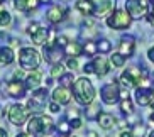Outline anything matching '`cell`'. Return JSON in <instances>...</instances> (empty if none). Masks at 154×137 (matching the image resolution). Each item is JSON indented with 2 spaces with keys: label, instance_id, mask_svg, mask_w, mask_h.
Listing matches in <instances>:
<instances>
[{
  "label": "cell",
  "instance_id": "obj_30",
  "mask_svg": "<svg viewBox=\"0 0 154 137\" xmlns=\"http://www.w3.org/2000/svg\"><path fill=\"white\" fill-rule=\"evenodd\" d=\"M64 75V68L61 66V63L53 64V69H51V78H59Z\"/></svg>",
  "mask_w": 154,
  "mask_h": 137
},
{
  "label": "cell",
  "instance_id": "obj_20",
  "mask_svg": "<svg viewBox=\"0 0 154 137\" xmlns=\"http://www.w3.org/2000/svg\"><path fill=\"white\" fill-rule=\"evenodd\" d=\"M83 53V46L80 42H73L69 41L68 44L64 46V54H68L69 58H78Z\"/></svg>",
  "mask_w": 154,
  "mask_h": 137
},
{
  "label": "cell",
  "instance_id": "obj_10",
  "mask_svg": "<svg viewBox=\"0 0 154 137\" xmlns=\"http://www.w3.org/2000/svg\"><path fill=\"white\" fill-rule=\"evenodd\" d=\"M125 12L132 19H142L147 15V4L144 0H125Z\"/></svg>",
  "mask_w": 154,
  "mask_h": 137
},
{
  "label": "cell",
  "instance_id": "obj_9",
  "mask_svg": "<svg viewBox=\"0 0 154 137\" xmlns=\"http://www.w3.org/2000/svg\"><path fill=\"white\" fill-rule=\"evenodd\" d=\"M42 53H44L46 61H48V63H51V64H58L59 61H61V58L64 56L63 46H59L56 41H49V42H48V44L44 46Z\"/></svg>",
  "mask_w": 154,
  "mask_h": 137
},
{
  "label": "cell",
  "instance_id": "obj_40",
  "mask_svg": "<svg viewBox=\"0 0 154 137\" xmlns=\"http://www.w3.org/2000/svg\"><path fill=\"white\" fill-rule=\"evenodd\" d=\"M22 76H24V69H22V68H20V69H17V71L14 73V78H15V80H20Z\"/></svg>",
  "mask_w": 154,
  "mask_h": 137
},
{
  "label": "cell",
  "instance_id": "obj_33",
  "mask_svg": "<svg viewBox=\"0 0 154 137\" xmlns=\"http://www.w3.org/2000/svg\"><path fill=\"white\" fill-rule=\"evenodd\" d=\"M58 130L63 134V135H68L69 130H71V125H69V122H59L58 123Z\"/></svg>",
  "mask_w": 154,
  "mask_h": 137
},
{
  "label": "cell",
  "instance_id": "obj_37",
  "mask_svg": "<svg viewBox=\"0 0 154 137\" xmlns=\"http://www.w3.org/2000/svg\"><path fill=\"white\" fill-rule=\"evenodd\" d=\"M49 112H51V114H58V112H59V103H56V102L49 103Z\"/></svg>",
  "mask_w": 154,
  "mask_h": 137
},
{
  "label": "cell",
  "instance_id": "obj_47",
  "mask_svg": "<svg viewBox=\"0 0 154 137\" xmlns=\"http://www.w3.org/2000/svg\"><path fill=\"white\" fill-rule=\"evenodd\" d=\"M149 120H151V122H154V114H151V117H149Z\"/></svg>",
  "mask_w": 154,
  "mask_h": 137
},
{
  "label": "cell",
  "instance_id": "obj_36",
  "mask_svg": "<svg viewBox=\"0 0 154 137\" xmlns=\"http://www.w3.org/2000/svg\"><path fill=\"white\" fill-rule=\"evenodd\" d=\"M69 125H71V129H80V127H82V120H80V117H78V119L69 120Z\"/></svg>",
  "mask_w": 154,
  "mask_h": 137
},
{
  "label": "cell",
  "instance_id": "obj_53",
  "mask_svg": "<svg viewBox=\"0 0 154 137\" xmlns=\"http://www.w3.org/2000/svg\"><path fill=\"white\" fill-rule=\"evenodd\" d=\"M2 2H5V0H2Z\"/></svg>",
  "mask_w": 154,
  "mask_h": 137
},
{
  "label": "cell",
  "instance_id": "obj_11",
  "mask_svg": "<svg viewBox=\"0 0 154 137\" xmlns=\"http://www.w3.org/2000/svg\"><path fill=\"white\" fill-rule=\"evenodd\" d=\"M48 88H37L32 93V98L27 102V108L34 110V112H41L44 108V105L48 103Z\"/></svg>",
  "mask_w": 154,
  "mask_h": 137
},
{
  "label": "cell",
  "instance_id": "obj_8",
  "mask_svg": "<svg viewBox=\"0 0 154 137\" xmlns=\"http://www.w3.org/2000/svg\"><path fill=\"white\" fill-rule=\"evenodd\" d=\"M93 9V17L102 19L110 15L115 10V0H88Z\"/></svg>",
  "mask_w": 154,
  "mask_h": 137
},
{
  "label": "cell",
  "instance_id": "obj_17",
  "mask_svg": "<svg viewBox=\"0 0 154 137\" xmlns=\"http://www.w3.org/2000/svg\"><path fill=\"white\" fill-rule=\"evenodd\" d=\"M91 64H93V73H95L97 76H105V75L110 71L107 59H105V58H102V56H97L95 59L91 61Z\"/></svg>",
  "mask_w": 154,
  "mask_h": 137
},
{
  "label": "cell",
  "instance_id": "obj_1",
  "mask_svg": "<svg viewBox=\"0 0 154 137\" xmlns=\"http://www.w3.org/2000/svg\"><path fill=\"white\" fill-rule=\"evenodd\" d=\"M73 96L80 105H90L95 100V88L90 80L86 78H78L73 83Z\"/></svg>",
  "mask_w": 154,
  "mask_h": 137
},
{
  "label": "cell",
  "instance_id": "obj_46",
  "mask_svg": "<svg viewBox=\"0 0 154 137\" xmlns=\"http://www.w3.org/2000/svg\"><path fill=\"white\" fill-rule=\"evenodd\" d=\"M88 137H98V135H97V132H93V130H91V132H88Z\"/></svg>",
  "mask_w": 154,
  "mask_h": 137
},
{
  "label": "cell",
  "instance_id": "obj_39",
  "mask_svg": "<svg viewBox=\"0 0 154 137\" xmlns=\"http://www.w3.org/2000/svg\"><path fill=\"white\" fill-rule=\"evenodd\" d=\"M68 119H69V120L78 119V110H69V112H68Z\"/></svg>",
  "mask_w": 154,
  "mask_h": 137
},
{
  "label": "cell",
  "instance_id": "obj_49",
  "mask_svg": "<svg viewBox=\"0 0 154 137\" xmlns=\"http://www.w3.org/2000/svg\"><path fill=\"white\" fill-rule=\"evenodd\" d=\"M149 2H151V5H152V7H154V0H149Z\"/></svg>",
  "mask_w": 154,
  "mask_h": 137
},
{
  "label": "cell",
  "instance_id": "obj_41",
  "mask_svg": "<svg viewBox=\"0 0 154 137\" xmlns=\"http://www.w3.org/2000/svg\"><path fill=\"white\" fill-rule=\"evenodd\" d=\"M120 137H134V134H132V130H122Z\"/></svg>",
  "mask_w": 154,
  "mask_h": 137
},
{
  "label": "cell",
  "instance_id": "obj_22",
  "mask_svg": "<svg viewBox=\"0 0 154 137\" xmlns=\"http://www.w3.org/2000/svg\"><path fill=\"white\" fill-rule=\"evenodd\" d=\"M41 78H42V75L39 73V71L29 73L27 78H26V87L31 88V90H37V87L41 85Z\"/></svg>",
  "mask_w": 154,
  "mask_h": 137
},
{
  "label": "cell",
  "instance_id": "obj_31",
  "mask_svg": "<svg viewBox=\"0 0 154 137\" xmlns=\"http://www.w3.org/2000/svg\"><path fill=\"white\" fill-rule=\"evenodd\" d=\"M100 114H102V112H100V107L98 105H97V103H93V105H91L90 107V110H88V114H86V119H95V117H97V119H98V115Z\"/></svg>",
  "mask_w": 154,
  "mask_h": 137
},
{
  "label": "cell",
  "instance_id": "obj_23",
  "mask_svg": "<svg viewBox=\"0 0 154 137\" xmlns=\"http://www.w3.org/2000/svg\"><path fill=\"white\" fill-rule=\"evenodd\" d=\"M15 56L10 47H0V64H10L14 63Z\"/></svg>",
  "mask_w": 154,
  "mask_h": 137
},
{
  "label": "cell",
  "instance_id": "obj_5",
  "mask_svg": "<svg viewBox=\"0 0 154 137\" xmlns=\"http://www.w3.org/2000/svg\"><path fill=\"white\" fill-rule=\"evenodd\" d=\"M120 81H122L124 88H127V90H131V88H137L139 85L146 87L144 75H142V71H139V69H136V68L125 69V71L122 73V76H120Z\"/></svg>",
  "mask_w": 154,
  "mask_h": 137
},
{
  "label": "cell",
  "instance_id": "obj_21",
  "mask_svg": "<svg viewBox=\"0 0 154 137\" xmlns=\"http://www.w3.org/2000/svg\"><path fill=\"white\" fill-rule=\"evenodd\" d=\"M98 123H100V127L105 129V130H110V129L115 125V117L110 114H105V112H102V114L98 115Z\"/></svg>",
  "mask_w": 154,
  "mask_h": 137
},
{
  "label": "cell",
  "instance_id": "obj_25",
  "mask_svg": "<svg viewBox=\"0 0 154 137\" xmlns=\"http://www.w3.org/2000/svg\"><path fill=\"white\" fill-rule=\"evenodd\" d=\"M125 56L122 54V53H113L112 56H110V63L115 66V68H122L124 64H125Z\"/></svg>",
  "mask_w": 154,
  "mask_h": 137
},
{
  "label": "cell",
  "instance_id": "obj_32",
  "mask_svg": "<svg viewBox=\"0 0 154 137\" xmlns=\"http://www.w3.org/2000/svg\"><path fill=\"white\" fill-rule=\"evenodd\" d=\"M73 73H64L63 76H59V83L61 87H68V85H73Z\"/></svg>",
  "mask_w": 154,
  "mask_h": 137
},
{
  "label": "cell",
  "instance_id": "obj_6",
  "mask_svg": "<svg viewBox=\"0 0 154 137\" xmlns=\"http://www.w3.org/2000/svg\"><path fill=\"white\" fill-rule=\"evenodd\" d=\"M7 117H9L12 125H24L26 120L29 119V108L19 105V103H14V105H10L9 110H7Z\"/></svg>",
  "mask_w": 154,
  "mask_h": 137
},
{
  "label": "cell",
  "instance_id": "obj_24",
  "mask_svg": "<svg viewBox=\"0 0 154 137\" xmlns=\"http://www.w3.org/2000/svg\"><path fill=\"white\" fill-rule=\"evenodd\" d=\"M76 9L80 10L83 15H93V9H91V4L88 2V0H78Z\"/></svg>",
  "mask_w": 154,
  "mask_h": 137
},
{
  "label": "cell",
  "instance_id": "obj_29",
  "mask_svg": "<svg viewBox=\"0 0 154 137\" xmlns=\"http://www.w3.org/2000/svg\"><path fill=\"white\" fill-rule=\"evenodd\" d=\"M97 47H98L100 53H110V49H112V44H110L109 39H100V41L97 42Z\"/></svg>",
  "mask_w": 154,
  "mask_h": 137
},
{
  "label": "cell",
  "instance_id": "obj_48",
  "mask_svg": "<svg viewBox=\"0 0 154 137\" xmlns=\"http://www.w3.org/2000/svg\"><path fill=\"white\" fill-rule=\"evenodd\" d=\"M149 137H154V130H152V132H151V134H149Z\"/></svg>",
  "mask_w": 154,
  "mask_h": 137
},
{
  "label": "cell",
  "instance_id": "obj_26",
  "mask_svg": "<svg viewBox=\"0 0 154 137\" xmlns=\"http://www.w3.org/2000/svg\"><path fill=\"white\" fill-rule=\"evenodd\" d=\"M120 110H122V114H127V115L134 112V105H132L131 98H122V102H120Z\"/></svg>",
  "mask_w": 154,
  "mask_h": 137
},
{
  "label": "cell",
  "instance_id": "obj_18",
  "mask_svg": "<svg viewBox=\"0 0 154 137\" xmlns=\"http://www.w3.org/2000/svg\"><path fill=\"white\" fill-rule=\"evenodd\" d=\"M120 53H122L125 58H131L134 54V47H136V42H134V37L131 36H124L120 39Z\"/></svg>",
  "mask_w": 154,
  "mask_h": 137
},
{
  "label": "cell",
  "instance_id": "obj_19",
  "mask_svg": "<svg viewBox=\"0 0 154 137\" xmlns=\"http://www.w3.org/2000/svg\"><path fill=\"white\" fill-rule=\"evenodd\" d=\"M37 5H39V0H14L15 10H19V12H24V14H27V12L34 10Z\"/></svg>",
  "mask_w": 154,
  "mask_h": 137
},
{
  "label": "cell",
  "instance_id": "obj_12",
  "mask_svg": "<svg viewBox=\"0 0 154 137\" xmlns=\"http://www.w3.org/2000/svg\"><path fill=\"white\" fill-rule=\"evenodd\" d=\"M27 32H29V36L32 37V42H34V44H37V46H42L46 41H48V36H49L48 29L41 27V26H39V24H36V22L29 26Z\"/></svg>",
  "mask_w": 154,
  "mask_h": 137
},
{
  "label": "cell",
  "instance_id": "obj_35",
  "mask_svg": "<svg viewBox=\"0 0 154 137\" xmlns=\"http://www.w3.org/2000/svg\"><path fill=\"white\" fill-rule=\"evenodd\" d=\"M66 66H68L69 69H73V71L80 68V64H78V59H76V58H68V61H66Z\"/></svg>",
  "mask_w": 154,
  "mask_h": 137
},
{
  "label": "cell",
  "instance_id": "obj_52",
  "mask_svg": "<svg viewBox=\"0 0 154 137\" xmlns=\"http://www.w3.org/2000/svg\"><path fill=\"white\" fill-rule=\"evenodd\" d=\"M39 2H49V0H39Z\"/></svg>",
  "mask_w": 154,
  "mask_h": 137
},
{
  "label": "cell",
  "instance_id": "obj_42",
  "mask_svg": "<svg viewBox=\"0 0 154 137\" xmlns=\"http://www.w3.org/2000/svg\"><path fill=\"white\" fill-rule=\"evenodd\" d=\"M147 56H149V61H152V63H154V47H151V49H149Z\"/></svg>",
  "mask_w": 154,
  "mask_h": 137
},
{
  "label": "cell",
  "instance_id": "obj_2",
  "mask_svg": "<svg viewBox=\"0 0 154 137\" xmlns=\"http://www.w3.org/2000/svg\"><path fill=\"white\" fill-rule=\"evenodd\" d=\"M19 63H20V68L26 69V71H32V69L39 68L41 64V56L36 49L32 47H22L19 51Z\"/></svg>",
  "mask_w": 154,
  "mask_h": 137
},
{
  "label": "cell",
  "instance_id": "obj_45",
  "mask_svg": "<svg viewBox=\"0 0 154 137\" xmlns=\"http://www.w3.org/2000/svg\"><path fill=\"white\" fill-rule=\"evenodd\" d=\"M51 85H53V78H49V80L46 81V87H51Z\"/></svg>",
  "mask_w": 154,
  "mask_h": 137
},
{
  "label": "cell",
  "instance_id": "obj_44",
  "mask_svg": "<svg viewBox=\"0 0 154 137\" xmlns=\"http://www.w3.org/2000/svg\"><path fill=\"white\" fill-rule=\"evenodd\" d=\"M0 137H7V130H4V129H0Z\"/></svg>",
  "mask_w": 154,
  "mask_h": 137
},
{
  "label": "cell",
  "instance_id": "obj_7",
  "mask_svg": "<svg viewBox=\"0 0 154 137\" xmlns=\"http://www.w3.org/2000/svg\"><path fill=\"white\" fill-rule=\"evenodd\" d=\"M100 95H102L103 103H107V105H113V103H117V102L120 100V88H119L117 81L113 80V81L103 85L102 90H100Z\"/></svg>",
  "mask_w": 154,
  "mask_h": 137
},
{
  "label": "cell",
  "instance_id": "obj_14",
  "mask_svg": "<svg viewBox=\"0 0 154 137\" xmlns=\"http://www.w3.org/2000/svg\"><path fill=\"white\" fill-rule=\"evenodd\" d=\"M136 102L139 103V105H151L154 102V90H151V88L147 87H140L136 90Z\"/></svg>",
  "mask_w": 154,
  "mask_h": 137
},
{
  "label": "cell",
  "instance_id": "obj_16",
  "mask_svg": "<svg viewBox=\"0 0 154 137\" xmlns=\"http://www.w3.org/2000/svg\"><path fill=\"white\" fill-rule=\"evenodd\" d=\"M46 17H48V20H49L51 24H58L66 17V9L59 7V5H54V7H51V9L48 10Z\"/></svg>",
  "mask_w": 154,
  "mask_h": 137
},
{
  "label": "cell",
  "instance_id": "obj_4",
  "mask_svg": "<svg viewBox=\"0 0 154 137\" xmlns=\"http://www.w3.org/2000/svg\"><path fill=\"white\" fill-rule=\"evenodd\" d=\"M131 22H132V17L127 14L125 10H113L112 14L107 17V26L110 29H115V31L129 29Z\"/></svg>",
  "mask_w": 154,
  "mask_h": 137
},
{
  "label": "cell",
  "instance_id": "obj_50",
  "mask_svg": "<svg viewBox=\"0 0 154 137\" xmlns=\"http://www.w3.org/2000/svg\"><path fill=\"white\" fill-rule=\"evenodd\" d=\"M151 78H152V80H154V71H152V73H151Z\"/></svg>",
  "mask_w": 154,
  "mask_h": 137
},
{
  "label": "cell",
  "instance_id": "obj_3",
  "mask_svg": "<svg viewBox=\"0 0 154 137\" xmlns=\"http://www.w3.org/2000/svg\"><path fill=\"white\" fill-rule=\"evenodd\" d=\"M51 129H53V120H51V117H44V115H34V117H31V119H29L27 132L32 134V135L49 132Z\"/></svg>",
  "mask_w": 154,
  "mask_h": 137
},
{
  "label": "cell",
  "instance_id": "obj_27",
  "mask_svg": "<svg viewBox=\"0 0 154 137\" xmlns=\"http://www.w3.org/2000/svg\"><path fill=\"white\" fill-rule=\"evenodd\" d=\"M12 22V15L7 10H0V27H7Z\"/></svg>",
  "mask_w": 154,
  "mask_h": 137
},
{
  "label": "cell",
  "instance_id": "obj_43",
  "mask_svg": "<svg viewBox=\"0 0 154 137\" xmlns=\"http://www.w3.org/2000/svg\"><path fill=\"white\" fill-rule=\"evenodd\" d=\"M15 137H34L32 134H29V132H20V134H17Z\"/></svg>",
  "mask_w": 154,
  "mask_h": 137
},
{
  "label": "cell",
  "instance_id": "obj_34",
  "mask_svg": "<svg viewBox=\"0 0 154 137\" xmlns=\"http://www.w3.org/2000/svg\"><path fill=\"white\" fill-rule=\"evenodd\" d=\"M132 134H134V137H142L146 134V127L142 123H136V127L132 129Z\"/></svg>",
  "mask_w": 154,
  "mask_h": 137
},
{
  "label": "cell",
  "instance_id": "obj_51",
  "mask_svg": "<svg viewBox=\"0 0 154 137\" xmlns=\"http://www.w3.org/2000/svg\"><path fill=\"white\" fill-rule=\"evenodd\" d=\"M151 107H152V110H154V102H152V103H151Z\"/></svg>",
  "mask_w": 154,
  "mask_h": 137
},
{
  "label": "cell",
  "instance_id": "obj_28",
  "mask_svg": "<svg viewBox=\"0 0 154 137\" xmlns=\"http://www.w3.org/2000/svg\"><path fill=\"white\" fill-rule=\"evenodd\" d=\"M83 53H86L88 56H93L98 53V47H97V42H91V41H86V44L83 46Z\"/></svg>",
  "mask_w": 154,
  "mask_h": 137
},
{
  "label": "cell",
  "instance_id": "obj_13",
  "mask_svg": "<svg viewBox=\"0 0 154 137\" xmlns=\"http://www.w3.org/2000/svg\"><path fill=\"white\" fill-rule=\"evenodd\" d=\"M4 90L7 91V95L12 96V98H22V96L26 95L27 87H26V83H22L20 80H12V81H9L5 85Z\"/></svg>",
  "mask_w": 154,
  "mask_h": 137
},
{
  "label": "cell",
  "instance_id": "obj_15",
  "mask_svg": "<svg viewBox=\"0 0 154 137\" xmlns=\"http://www.w3.org/2000/svg\"><path fill=\"white\" fill-rule=\"evenodd\" d=\"M69 100H71V91L66 87H59L53 91V102H56L59 105H66V103H69Z\"/></svg>",
  "mask_w": 154,
  "mask_h": 137
},
{
  "label": "cell",
  "instance_id": "obj_38",
  "mask_svg": "<svg viewBox=\"0 0 154 137\" xmlns=\"http://www.w3.org/2000/svg\"><path fill=\"white\" fill-rule=\"evenodd\" d=\"M83 71H85V73H93V64L86 63L85 66H83Z\"/></svg>",
  "mask_w": 154,
  "mask_h": 137
}]
</instances>
